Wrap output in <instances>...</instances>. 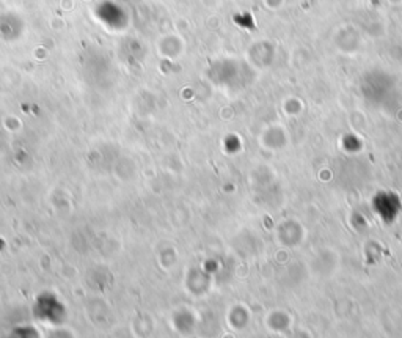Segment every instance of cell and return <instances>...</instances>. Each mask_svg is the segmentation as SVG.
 <instances>
[{"label":"cell","mask_w":402,"mask_h":338,"mask_svg":"<svg viewBox=\"0 0 402 338\" xmlns=\"http://www.w3.org/2000/svg\"><path fill=\"white\" fill-rule=\"evenodd\" d=\"M372 208H374V212L384 220V222L391 224L401 214L402 203L398 195H394L391 192H382L374 197V200H372Z\"/></svg>","instance_id":"6da1fadb"}]
</instances>
